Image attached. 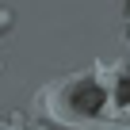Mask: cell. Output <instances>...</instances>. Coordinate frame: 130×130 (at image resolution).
<instances>
[{
  "instance_id": "1",
  "label": "cell",
  "mask_w": 130,
  "mask_h": 130,
  "mask_svg": "<svg viewBox=\"0 0 130 130\" xmlns=\"http://www.w3.org/2000/svg\"><path fill=\"white\" fill-rule=\"evenodd\" d=\"M12 23H15V19H12V12H8V8H0V38L12 31Z\"/></svg>"
},
{
  "instance_id": "2",
  "label": "cell",
  "mask_w": 130,
  "mask_h": 130,
  "mask_svg": "<svg viewBox=\"0 0 130 130\" xmlns=\"http://www.w3.org/2000/svg\"><path fill=\"white\" fill-rule=\"evenodd\" d=\"M0 73H4V57H0Z\"/></svg>"
}]
</instances>
